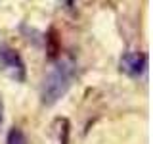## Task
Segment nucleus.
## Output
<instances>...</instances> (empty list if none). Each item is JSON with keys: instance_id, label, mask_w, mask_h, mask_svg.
<instances>
[{"instance_id": "1", "label": "nucleus", "mask_w": 153, "mask_h": 144, "mask_svg": "<svg viewBox=\"0 0 153 144\" xmlns=\"http://www.w3.org/2000/svg\"><path fill=\"white\" fill-rule=\"evenodd\" d=\"M75 75V65L71 60H61L52 67L50 71L44 75L40 88V98L42 104L54 106L59 98H63L67 90L71 88V81Z\"/></svg>"}, {"instance_id": "2", "label": "nucleus", "mask_w": 153, "mask_h": 144, "mask_svg": "<svg viewBox=\"0 0 153 144\" xmlns=\"http://www.w3.org/2000/svg\"><path fill=\"white\" fill-rule=\"evenodd\" d=\"M0 73L10 77L12 81L25 79V64L21 56L8 44H0Z\"/></svg>"}, {"instance_id": "3", "label": "nucleus", "mask_w": 153, "mask_h": 144, "mask_svg": "<svg viewBox=\"0 0 153 144\" xmlns=\"http://www.w3.org/2000/svg\"><path fill=\"white\" fill-rule=\"evenodd\" d=\"M147 69V56L143 52L128 50L121 56V71L128 77H142Z\"/></svg>"}, {"instance_id": "4", "label": "nucleus", "mask_w": 153, "mask_h": 144, "mask_svg": "<svg viewBox=\"0 0 153 144\" xmlns=\"http://www.w3.org/2000/svg\"><path fill=\"white\" fill-rule=\"evenodd\" d=\"M6 144H27V138L21 129L13 127V129H10V133L6 136Z\"/></svg>"}, {"instance_id": "5", "label": "nucleus", "mask_w": 153, "mask_h": 144, "mask_svg": "<svg viewBox=\"0 0 153 144\" xmlns=\"http://www.w3.org/2000/svg\"><path fill=\"white\" fill-rule=\"evenodd\" d=\"M2 119H4V106H2V100H0V125H2Z\"/></svg>"}, {"instance_id": "6", "label": "nucleus", "mask_w": 153, "mask_h": 144, "mask_svg": "<svg viewBox=\"0 0 153 144\" xmlns=\"http://www.w3.org/2000/svg\"><path fill=\"white\" fill-rule=\"evenodd\" d=\"M67 2V6H73V0H65Z\"/></svg>"}]
</instances>
